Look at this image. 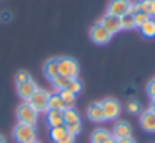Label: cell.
<instances>
[{
  "label": "cell",
  "instance_id": "obj_1",
  "mask_svg": "<svg viewBox=\"0 0 155 143\" xmlns=\"http://www.w3.org/2000/svg\"><path fill=\"white\" fill-rule=\"evenodd\" d=\"M58 72L61 76L67 79L78 78V75H79V64L73 58H67V56L58 58Z\"/></svg>",
  "mask_w": 155,
  "mask_h": 143
},
{
  "label": "cell",
  "instance_id": "obj_2",
  "mask_svg": "<svg viewBox=\"0 0 155 143\" xmlns=\"http://www.w3.org/2000/svg\"><path fill=\"white\" fill-rule=\"evenodd\" d=\"M14 140L17 143H29L32 140H35L37 131H35V125H26V123H18L14 131H12Z\"/></svg>",
  "mask_w": 155,
  "mask_h": 143
},
{
  "label": "cell",
  "instance_id": "obj_3",
  "mask_svg": "<svg viewBox=\"0 0 155 143\" xmlns=\"http://www.w3.org/2000/svg\"><path fill=\"white\" fill-rule=\"evenodd\" d=\"M17 119H18V123L35 125V122L38 119V111L34 110V107L29 102H25L17 108Z\"/></svg>",
  "mask_w": 155,
  "mask_h": 143
},
{
  "label": "cell",
  "instance_id": "obj_4",
  "mask_svg": "<svg viewBox=\"0 0 155 143\" xmlns=\"http://www.w3.org/2000/svg\"><path fill=\"white\" fill-rule=\"evenodd\" d=\"M49 98H50V93H47L43 88H38L31 96V99L28 102L34 107V110H37L38 113H43V111H47L49 110V107H47L49 105Z\"/></svg>",
  "mask_w": 155,
  "mask_h": 143
},
{
  "label": "cell",
  "instance_id": "obj_5",
  "mask_svg": "<svg viewBox=\"0 0 155 143\" xmlns=\"http://www.w3.org/2000/svg\"><path fill=\"white\" fill-rule=\"evenodd\" d=\"M101 107H102V111H104V116H105V120H113V119H117L119 114H120V104L119 101L113 99V98H107L101 102Z\"/></svg>",
  "mask_w": 155,
  "mask_h": 143
},
{
  "label": "cell",
  "instance_id": "obj_6",
  "mask_svg": "<svg viewBox=\"0 0 155 143\" xmlns=\"http://www.w3.org/2000/svg\"><path fill=\"white\" fill-rule=\"evenodd\" d=\"M111 34L104 28V25L99 22V23H96L91 29H90V38L96 43V44H105V43H108L110 40H111Z\"/></svg>",
  "mask_w": 155,
  "mask_h": 143
},
{
  "label": "cell",
  "instance_id": "obj_7",
  "mask_svg": "<svg viewBox=\"0 0 155 143\" xmlns=\"http://www.w3.org/2000/svg\"><path fill=\"white\" fill-rule=\"evenodd\" d=\"M129 11H131V2L129 0H110L108 9H107L108 14H113V15H117V17H122V15L128 14Z\"/></svg>",
  "mask_w": 155,
  "mask_h": 143
},
{
  "label": "cell",
  "instance_id": "obj_8",
  "mask_svg": "<svg viewBox=\"0 0 155 143\" xmlns=\"http://www.w3.org/2000/svg\"><path fill=\"white\" fill-rule=\"evenodd\" d=\"M101 23L104 25V28L113 35V34H117L120 29H122V26H120V17H117V15H113V14H105L104 15V18L101 20Z\"/></svg>",
  "mask_w": 155,
  "mask_h": 143
},
{
  "label": "cell",
  "instance_id": "obj_9",
  "mask_svg": "<svg viewBox=\"0 0 155 143\" xmlns=\"http://www.w3.org/2000/svg\"><path fill=\"white\" fill-rule=\"evenodd\" d=\"M37 90H38V87H37V82H34V79L17 85V93H18V96H20L23 101H29L31 96H32Z\"/></svg>",
  "mask_w": 155,
  "mask_h": 143
},
{
  "label": "cell",
  "instance_id": "obj_10",
  "mask_svg": "<svg viewBox=\"0 0 155 143\" xmlns=\"http://www.w3.org/2000/svg\"><path fill=\"white\" fill-rule=\"evenodd\" d=\"M140 125L147 132H155V111L146 110L140 117Z\"/></svg>",
  "mask_w": 155,
  "mask_h": 143
},
{
  "label": "cell",
  "instance_id": "obj_11",
  "mask_svg": "<svg viewBox=\"0 0 155 143\" xmlns=\"http://www.w3.org/2000/svg\"><path fill=\"white\" fill-rule=\"evenodd\" d=\"M47 125L50 128H56V126H62L64 125V114L61 110H47Z\"/></svg>",
  "mask_w": 155,
  "mask_h": 143
},
{
  "label": "cell",
  "instance_id": "obj_12",
  "mask_svg": "<svg viewBox=\"0 0 155 143\" xmlns=\"http://www.w3.org/2000/svg\"><path fill=\"white\" fill-rule=\"evenodd\" d=\"M113 132H114V138H123V137H131V125L125 120H119L114 123V128H113Z\"/></svg>",
  "mask_w": 155,
  "mask_h": 143
},
{
  "label": "cell",
  "instance_id": "obj_13",
  "mask_svg": "<svg viewBox=\"0 0 155 143\" xmlns=\"http://www.w3.org/2000/svg\"><path fill=\"white\" fill-rule=\"evenodd\" d=\"M87 116L90 120L93 122H104L105 120V116H104V111H102V107H101V102H94L88 107L87 110Z\"/></svg>",
  "mask_w": 155,
  "mask_h": 143
},
{
  "label": "cell",
  "instance_id": "obj_14",
  "mask_svg": "<svg viewBox=\"0 0 155 143\" xmlns=\"http://www.w3.org/2000/svg\"><path fill=\"white\" fill-rule=\"evenodd\" d=\"M44 75H46L50 81L59 75V72H58V58H52V59H49V61L44 64Z\"/></svg>",
  "mask_w": 155,
  "mask_h": 143
},
{
  "label": "cell",
  "instance_id": "obj_15",
  "mask_svg": "<svg viewBox=\"0 0 155 143\" xmlns=\"http://www.w3.org/2000/svg\"><path fill=\"white\" fill-rule=\"evenodd\" d=\"M140 34L144 38H155V18L150 17L140 26Z\"/></svg>",
  "mask_w": 155,
  "mask_h": 143
},
{
  "label": "cell",
  "instance_id": "obj_16",
  "mask_svg": "<svg viewBox=\"0 0 155 143\" xmlns=\"http://www.w3.org/2000/svg\"><path fill=\"white\" fill-rule=\"evenodd\" d=\"M131 14H137V12H144L147 15H150V0H138V2L131 3Z\"/></svg>",
  "mask_w": 155,
  "mask_h": 143
},
{
  "label": "cell",
  "instance_id": "obj_17",
  "mask_svg": "<svg viewBox=\"0 0 155 143\" xmlns=\"http://www.w3.org/2000/svg\"><path fill=\"white\" fill-rule=\"evenodd\" d=\"M64 114V125H70V123H76V122H81V116L74 108H65L62 111Z\"/></svg>",
  "mask_w": 155,
  "mask_h": 143
},
{
  "label": "cell",
  "instance_id": "obj_18",
  "mask_svg": "<svg viewBox=\"0 0 155 143\" xmlns=\"http://www.w3.org/2000/svg\"><path fill=\"white\" fill-rule=\"evenodd\" d=\"M47 107H49V110H61V111L65 110V104L62 102V99H61V96L58 93L56 95H50Z\"/></svg>",
  "mask_w": 155,
  "mask_h": 143
},
{
  "label": "cell",
  "instance_id": "obj_19",
  "mask_svg": "<svg viewBox=\"0 0 155 143\" xmlns=\"http://www.w3.org/2000/svg\"><path fill=\"white\" fill-rule=\"evenodd\" d=\"M110 137H111L110 131H107V129H104V128H97V129H94L93 134H91V143H101V141H105V140L110 138Z\"/></svg>",
  "mask_w": 155,
  "mask_h": 143
},
{
  "label": "cell",
  "instance_id": "obj_20",
  "mask_svg": "<svg viewBox=\"0 0 155 143\" xmlns=\"http://www.w3.org/2000/svg\"><path fill=\"white\" fill-rule=\"evenodd\" d=\"M58 95L61 96L62 102L65 104V108H73V105L76 104V95L70 93L68 90H61Z\"/></svg>",
  "mask_w": 155,
  "mask_h": 143
},
{
  "label": "cell",
  "instance_id": "obj_21",
  "mask_svg": "<svg viewBox=\"0 0 155 143\" xmlns=\"http://www.w3.org/2000/svg\"><path fill=\"white\" fill-rule=\"evenodd\" d=\"M67 132H68V131H67L65 125H62V126H56V128H50V138H52L53 143H56V141H59Z\"/></svg>",
  "mask_w": 155,
  "mask_h": 143
},
{
  "label": "cell",
  "instance_id": "obj_22",
  "mask_svg": "<svg viewBox=\"0 0 155 143\" xmlns=\"http://www.w3.org/2000/svg\"><path fill=\"white\" fill-rule=\"evenodd\" d=\"M65 90H68V91L73 93V95H79V93L82 91V82L78 79V78L68 79V84H67Z\"/></svg>",
  "mask_w": 155,
  "mask_h": 143
},
{
  "label": "cell",
  "instance_id": "obj_23",
  "mask_svg": "<svg viewBox=\"0 0 155 143\" xmlns=\"http://www.w3.org/2000/svg\"><path fill=\"white\" fill-rule=\"evenodd\" d=\"M120 26H122V29H134V28H135L134 15H132L131 12L122 15V17H120Z\"/></svg>",
  "mask_w": 155,
  "mask_h": 143
},
{
  "label": "cell",
  "instance_id": "obj_24",
  "mask_svg": "<svg viewBox=\"0 0 155 143\" xmlns=\"http://www.w3.org/2000/svg\"><path fill=\"white\" fill-rule=\"evenodd\" d=\"M52 82H53V87H55L58 91H61V90H65V87H67V84H68V79L64 78V76H61V75H58L56 78L52 79Z\"/></svg>",
  "mask_w": 155,
  "mask_h": 143
},
{
  "label": "cell",
  "instance_id": "obj_25",
  "mask_svg": "<svg viewBox=\"0 0 155 143\" xmlns=\"http://www.w3.org/2000/svg\"><path fill=\"white\" fill-rule=\"evenodd\" d=\"M132 15H134L135 28H140L146 20H149V18H150V15H147V14H144V12H137V14H132Z\"/></svg>",
  "mask_w": 155,
  "mask_h": 143
},
{
  "label": "cell",
  "instance_id": "obj_26",
  "mask_svg": "<svg viewBox=\"0 0 155 143\" xmlns=\"http://www.w3.org/2000/svg\"><path fill=\"white\" fill-rule=\"evenodd\" d=\"M65 128H67V131L70 132V134H73L74 137L79 134L81 131H82V122H76V123H70V125H65Z\"/></svg>",
  "mask_w": 155,
  "mask_h": 143
},
{
  "label": "cell",
  "instance_id": "obj_27",
  "mask_svg": "<svg viewBox=\"0 0 155 143\" xmlns=\"http://www.w3.org/2000/svg\"><path fill=\"white\" fill-rule=\"evenodd\" d=\"M32 78H31V75L28 73L26 70H20L18 73L15 75V82H17V85L18 84H23V82H28V81H31Z\"/></svg>",
  "mask_w": 155,
  "mask_h": 143
},
{
  "label": "cell",
  "instance_id": "obj_28",
  "mask_svg": "<svg viewBox=\"0 0 155 143\" xmlns=\"http://www.w3.org/2000/svg\"><path fill=\"white\" fill-rule=\"evenodd\" d=\"M140 104L137 102V101H134V99H131L128 104H126V110H128V113H131V114H138L140 113Z\"/></svg>",
  "mask_w": 155,
  "mask_h": 143
},
{
  "label": "cell",
  "instance_id": "obj_29",
  "mask_svg": "<svg viewBox=\"0 0 155 143\" xmlns=\"http://www.w3.org/2000/svg\"><path fill=\"white\" fill-rule=\"evenodd\" d=\"M147 95L152 98V99H155V79H152L149 84H147Z\"/></svg>",
  "mask_w": 155,
  "mask_h": 143
},
{
  "label": "cell",
  "instance_id": "obj_30",
  "mask_svg": "<svg viewBox=\"0 0 155 143\" xmlns=\"http://www.w3.org/2000/svg\"><path fill=\"white\" fill-rule=\"evenodd\" d=\"M56 143H74V135L73 134H70V132H67L59 141H56Z\"/></svg>",
  "mask_w": 155,
  "mask_h": 143
},
{
  "label": "cell",
  "instance_id": "obj_31",
  "mask_svg": "<svg viewBox=\"0 0 155 143\" xmlns=\"http://www.w3.org/2000/svg\"><path fill=\"white\" fill-rule=\"evenodd\" d=\"M116 143H135L131 137H123V138H116Z\"/></svg>",
  "mask_w": 155,
  "mask_h": 143
},
{
  "label": "cell",
  "instance_id": "obj_32",
  "mask_svg": "<svg viewBox=\"0 0 155 143\" xmlns=\"http://www.w3.org/2000/svg\"><path fill=\"white\" fill-rule=\"evenodd\" d=\"M150 17L155 18V0H150Z\"/></svg>",
  "mask_w": 155,
  "mask_h": 143
},
{
  "label": "cell",
  "instance_id": "obj_33",
  "mask_svg": "<svg viewBox=\"0 0 155 143\" xmlns=\"http://www.w3.org/2000/svg\"><path fill=\"white\" fill-rule=\"evenodd\" d=\"M8 18H11V14H8V12H3V14H2V20H8Z\"/></svg>",
  "mask_w": 155,
  "mask_h": 143
},
{
  "label": "cell",
  "instance_id": "obj_34",
  "mask_svg": "<svg viewBox=\"0 0 155 143\" xmlns=\"http://www.w3.org/2000/svg\"><path fill=\"white\" fill-rule=\"evenodd\" d=\"M101 143H116V138H113V137H110V138H107L105 141H101Z\"/></svg>",
  "mask_w": 155,
  "mask_h": 143
},
{
  "label": "cell",
  "instance_id": "obj_35",
  "mask_svg": "<svg viewBox=\"0 0 155 143\" xmlns=\"http://www.w3.org/2000/svg\"><path fill=\"white\" fill-rule=\"evenodd\" d=\"M0 143H6V138H5L2 134H0Z\"/></svg>",
  "mask_w": 155,
  "mask_h": 143
},
{
  "label": "cell",
  "instance_id": "obj_36",
  "mask_svg": "<svg viewBox=\"0 0 155 143\" xmlns=\"http://www.w3.org/2000/svg\"><path fill=\"white\" fill-rule=\"evenodd\" d=\"M150 110L155 111V99H152V104H150Z\"/></svg>",
  "mask_w": 155,
  "mask_h": 143
},
{
  "label": "cell",
  "instance_id": "obj_37",
  "mask_svg": "<svg viewBox=\"0 0 155 143\" xmlns=\"http://www.w3.org/2000/svg\"><path fill=\"white\" fill-rule=\"evenodd\" d=\"M29 143H40V141H37V140H32V141H29Z\"/></svg>",
  "mask_w": 155,
  "mask_h": 143
}]
</instances>
